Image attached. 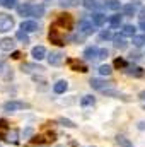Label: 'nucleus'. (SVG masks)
<instances>
[{
	"label": "nucleus",
	"mask_w": 145,
	"mask_h": 147,
	"mask_svg": "<svg viewBox=\"0 0 145 147\" xmlns=\"http://www.w3.org/2000/svg\"><path fill=\"white\" fill-rule=\"evenodd\" d=\"M132 43H133L135 46H142V45H145V34H135V36L132 38Z\"/></svg>",
	"instance_id": "27"
},
{
	"label": "nucleus",
	"mask_w": 145,
	"mask_h": 147,
	"mask_svg": "<svg viewBox=\"0 0 145 147\" xmlns=\"http://www.w3.org/2000/svg\"><path fill=\"white\" fill-rule=\"evenodd\" d=\"M67 89H68V82H67V80H58V82L53 86V91H55L56 94H63Z\"/></svg>",
	"instance_id": "17"
},
{
	"label": "nucleus",
	"mask_w": 145,
	"mask_h": 147,
	"mask_svg": "<svg viewBox=\"0 0 145 147\" xmlns=\"http://www.w3.org/2000/svg\"><path fill=\"white\" fill-rule=\"evenodd\" d=\"M113 41H114V48H118V50H125L126 48V41H125V36L123 34L113 36Z\"/></svg>",
	"instance_id": "18"
},
{
	"label": "nucleus",
	"mask_w": 145,
	"mask_h": 147,
	"mask_svg": "<svg viewBox=\"0 0 145 147\" xmlns=\"http://www.w3.org/2000/svg\"><path fill=\"white\" fill-rule=\"evenodd\" d=\"M140 28H142V29L145 31V21H142V22H140Z\"/></svg>",
	"instance_id": "42"
},
{
	"label": "nucleus",
	"mask_w": 145,
	"mask_h": 147,
	"mask_svg": "<svg viewBox=\"0 0 145 147\" xmlns=\"http://www.w3.org/2000/svg\"><path fill=\"white\" fill-rule=\"evenodd\" d=\"M7 132H9V123L5 120H0V139L7 140Z\"/></svg>",
	"instance_id": "25"
},
{
	"label": "nucleus",
	"mask_w": 145,
	"mask_h": 147,
	"mask_svg": "<svg viewBox=\"0 0 145 147\" xmlns=\"http://www.w3.org/2000/svg\"><path fill=\"white\" fill-rule=\"evenodd\" d=\"M126 74H128V75H133V77H142V75H144V69L130 65V67H126Z\"/></svg>",
	"instance_id": "20"
},
{
	"label": "nucleus",
	"mask_w": 145,
	"mask_h": 147,
	"mask_svg": "<svg viewBox=\"0 0 145 147\" xmlns=\"http://www.w3.org/2000/svg\"><path fill=\"white\" fill-rule=\"evenodd\" d=\"M140 19H142V21H145V7L142 9V12H140Z\"/></svg>",
	"instance_id": "39"
},
{
	"label": "nucleus",
	"mask_w": 145,
	"mask_h": 147,
	"mask_svg": "<svg viewBox=\"0 0 145 147\" xmlns=\"http://www.w3.org/2000/svg\"><path fill=\"white\" fill-rule=\"evenodd\" d=\"M138 96H140V99H145V91H142V92H140Z\"/></svg>",
	"instance_id": "41"
},
{
	"label": "nucleus",
	"mask_w": 145,
	"mask_h": 147,
	"mask_svg": "<svg viewBox=\"0 0 145 147\" xmlns=\"http://www.w3.org/2000/svg\"><path fill=\"white\" fill-rule=\"evenodd\" d=\"M101 92H104L106 96H111V98H123V99H126L119 91H114L113 87H108V89H104V91H101Z\"/></svg>",
	"instance_id": "22"
},
{
	"label": "nucleus",
	"mask_w": 145,
	"mask_h": 147,
	"mask_svg": "<svg viewBox=\"0 0 145 147\" xmlns=\"http://www.w3.org/2000/svg\"><path fill=\"white\" fill-rule=\"evenodd\" d=\"M114 67H118V69H126L128 65H126V62H125L123 58H116V60H114Z\"/></svg>",
	"instance_id": "34"
},
{
	"label": "nucleus",
	"mask_w": 145,
	"mask_h": 147,
	"mask_svg": "<svg viewBox=\"0 0 145 147\" xmlns=\"http://www.w3.org/2000/svg\"><path fill=\"white\" fill-rule=\"evenodd\" d=\"M99 39H101V41H108V39H113V34H111V31H108V29H106V31H103V33L99 34Z\"/></svg>",
	"instance_id": "33"
},
{
	"label": "nucleus",
	"mask_w": 145,
	"mask_h": 147,
	"mask_svg": "<svg viewBox=\"0 0 145 147\" xmlns=\"http://www.w3.org/2000/svg\"><path fill=\"white\" fill-rule=\"evenodd\" d=\"M51 26L56 28V29H60V31L62 29H72L73 28V17L70 14H60Z\"/></svg>",
	"instance_id": "1"
},
{
	"label": "nucleus",
	"mask_w": 145,
	"mask_h": 147,
	"mask_svg": "<svg viewBox=\"0 0 145 147\" xmlns=\"http://www.w3.org/2000/svg\"><path fill=\"white\" fill-rule=\"evenodd\" d=\"M15 39H19L21 43H29V36H28V33L26 31H22V29H19L17 33H15Z\"/></svg>",
	"instance_id": "26"
},
{
	"label": "nucleus",
	"mask_w": 145,
	"mask_h": 147,
	"mask_svg": "<svg viewBox=\"0 0 145 147\" xmlns=\"http://www.w3.org/2000/svg\"><path fill=\"white\" fill-rule=\"evenodd\" d=\"M97 57H99V48L97 46H87L84 50V58L85 60H94Z\"/></svg>",
	"instance_id": "9"
},
{
	"label": "nucleus",
	"mask_w": 145,
	"mask_h": 147,
	"mask_svg": "<svg viewBox=\"0 0 145 147\" xmlns=\"http://www.w3.org/2000/svg\"><path fill=\"white\" fill-rule=\"evenodd\" d=\"M12 58H15V60L21 58V53H19V51H14V53H12Z\"/></svg>",
	"instance_id": "38"
},
{
	"label": "nucleus",
	"mask_w": 145,
	"mask_h": 147,
	"mask_svg": "<svg viewBox=\"0 0 145 147\" xmlns=\"http://www.w3.org/2000/svg\"><path fill=\"white\" fill-rule=\"evenodd\" d=\"M104 7L111 9V10H119L123 5L119 3V0H104Z\"/></svg>",
	"instance_id": "21"
},
{
	"label": "nucleus",
	"mask_w": 145,
	"mask_h": 147,
	"mask_svg": "<svg viewBox=\"0 0 145 147\" xmlns=\"http://www.w3.org/2000/svg\"><path fill=\"white\" fill-rule=\"evenodd\" d=\"M14 28V19L9 14H0V33L10 31Z\"/></svg>",
	"instance_id": "5"
},
{
	"label": "nucleus",
	"mask_w": 145,
	"mask_h": 147,
	"mask_svg": "<svg viewBox=\"0 0 145 147\" xmlns=\"http://www.w3.org/2000/svg\"><path fill=\"white\" fill-rule=\"evenodd\" d=\"M138 128H140V130H144V128H145V123H144V121H142V123H138Z\"/></svg>",
	"instance_id": "40"
},
{
	"label": "nucleus",
	"mask_w": 145,
	"mask_h": 147,
	"mask_svg": "<svg viewBox=\"0 0 145 147\" xmlns=\"http://www.w3.org/2000/svg\"><path fill=\"white\" fill-rule=\"evenodd\" d=\"M82 5H84L85 9H89V10H92V9H97V7H99V3H97L96 0H82Z\"/></svg>",
	"instance_id": "28"
},
{
	"label": "nucleus",
	"mask_w": 145,
	"mask_h": 147,
	"mask_svg": "<svg viewBox=\"0 0 145 147\" xmlns=\"http://www.w3.org/2000/svg\"><path fill=\"white\" fill-rule=\"evenodd\" d=\"M14 46H15V43L12 38H2L0 39V48L3 51H10V50H14Z\"/></svg>",
	"instance_id": "13"
},
{
	"label": "nucleus",
	"mask_w": 145,
	"mask_h": 147,
	"mask_svg": "<svg viewBox=\"0 0 145 147\" xmlns=\"http://www.w3.org/2000/svg\"><path fill=\"white\" fill-rule=\"evenodd\" d=\"M58 121H60L62 125H65V127H68V128H75V127H77V125L73 123L72 120H67V118H60Z\"/></svg>",
	"instance_id": "32"
},
{
	"label": "nucleus",
	"mask_w": 145,
	"mask_h": 147,
	"mask_svg": "<svg viewBox=\"0 0 145 147\" xmlns=\"http://www.w3.org/2000/svg\"><path fill=\"white\" fill-rule=\"evenodd\" d=\"M94 31H96V26H94L92 21L82 19V21L79 22V34H82V36H91Z\"/></svg>",
	"instance_id": "2"
},
{
	"label": "nucleus",
	"mask_w": 145,
	"mask_h": 147,
	"mask_svg": "<svg viewBox=\"0 0 145 147\" xmlns=\"http://www.w3.org/2000/svg\"><path fill=\"white\" fill-rule=\"evenodd\" d=\"M2 5L5 9H14L17 5V0H2Z\"/></svg>",
	"instance_id": "31"
},
{
	"label": "nucleus",
	"mask_w": 145,
	"mask_h": 147,
	"mask_svg": "<svg viewBox=\"0 0 145 147\" xmlns=\"http://www.w3.org/2000/svg\"><path fill=\"white\" fill-rule=\"evenodd\" d=\"M62 58H63V53L62 51H51L48 55V63L53 65V67H56V65L62 63Z\"/></svg>",
	"instance_id": "7"
},
{
	"label": "nucleus",
	"mask_w": 145,
	"mask_h": 147,
	"mask_svg": "<svg viewBox=\"0 0 145 147\" xmlns=\"http://www.w3.org/2000/svg\"><path fill=\"white\" fill-rule=\"evenodd\" d=\"M22 70H24V72H31V70H43V69H39V67H36V65L24 63V65H22Z\"/></svg>",
	"instance_id": "35"
},
{
	"label": "nucleus",
	"mask_w": 145,
	"mask_h": 147,
	"mask_svg": "<svg viewBox=\"0 0 145 147\" xmlns=\"http://www.w3.org/2000/svg\"><path fill=\"white\" fill-rule=\"evenodd\" d=\"M99 74H101V75H109V74H111V67H109V65H101V67H99Z\"/></svg>",
	"instance_id": "36"
},
{
	"label": "nucleus",
	"mask_w": 145,
	"mask_h": 147,
	"mask_svg": "<svg viewBox=\"0 0 145 147\" xmlns=\"http://www.w3.org/2000/svg\"><path fill=\"white\" fill-rule=\"evenodd\" d=\"M68 65L72 67V70H75V72H87V67H85L82 62H79V60L70 58V60H68Z\"/></svg>",
	"instance_id": "14"
},
{
	"label": "nucleus",
	"mask_w": 145,
	"mask_h": 147,
	"mask_svg": "<svg viewBox=\"0 0 145 147\" xmlns=\"http://www.w3.org/2000/svg\"><path fill=\"white\" fill-rule=\"evenodd\" d=\"M116 144H118L119 147H133V146H132V142H130L128 139H125V137H121V135H119V137H116Z\"/></svg>",
	"instance_id": "29"
},
{
	"label": "nucleus",
	"mask_w": 145,
	"mask_h": 147,
	"mask_svg": "<svg viewBox=\"0 0 145 147\" xmlns=\"http://www.w3.org/2000/svg\"><path fill=\"white\" fill-rule=\"evenodd\" d=\"M108 55H109L108 50H106V48H101V50H99V57H97V58H106Z\"/></svg>",
	"instance_id": "37"
},
{
	"label": "nucleus",
	"mask_w": 145,
	"mask_h": 147,
	"mask_svg": "<svg viewBox=\"0 0 145 147\" xmlns=\"http://www.w3.org/2000/svg\"><path fill=\"white\" fill-rule=\"evenodd\" d=\"M94 103H96L94 96H84V98L80 99V106H84V108H87V106H94Z\"/></svg>",
	"instance_id": "24"
},
{
	"label": "nucleus",
	"mask_w": 145,
	"mask_h": 147,
	"mask_svg": "<svg viewBox=\"0 0 145 147\" xmlns=\"http://www.w3.org/2000/svg\"><path fill=\"white\" fill-rule=\"evenodd\" d=\"M26 108H29V105L24 103V101H7V103L3 105V111H7V113H10V111L26 110Z\"/></svg>",
	"instance_id": "4"
},
{
	"label": "nucleus",
	"mask_w": 145,
	"mask_h": 147,
	"mask_svg": "<svg viewBox=\"0 0 145 147\" xmlns=\"http://www.w3.org/2000/svg\"><path fill=\"white\" fill-rule=\"evenodd\" d=\"M135 12H137V3H126L121 7V16L132 17V16H135Z\"/></svg>",
	"instance_id": "12"
},
{
	"label": "nucleus",
	"mask_w": 145,
	"mask_h": 147,
	"mask_svg": "<svg viewBox=\"0 0 145 147\" xmlns=\"http://www.w3.org/2000/svg\"><path fill=\"white\" fill-rule=\"evenodd\" d=\"M44 10H46V9H44V5H43V3H36V5H33V9H31V16L39 19V17H43V16H44Z\"/></svg>",
	"instance_id": "16"
},
{
	"label": "nucleus",
	"mask_w": 145,
	"mask_h": 147,
	"mask_svg": "<svg viewBox=\"0 0 145 147\" xmlns=\"http://www.w3.org/2000/svg\"><path fill=\"white\" fill-rule=\"evenodd\" d=\"M0 5H2V0H0Z\"/></svg>",
	"instance_id": "43"
},
{
	"label": "nucleus",
	"mask_w": 145,
	"mask_h": 147,
	"mask_svg": "<svg viewBox=\"0 0 145 147\" xmlns=\"http://www.w3.org/2000/svg\"><path fill=\"white\" fill-rule=\"evenodd\" d=\"M91 87L92 89H97V91H104V89L111 87V82H106L103 79H92L91 80Z\"/></svg>",
	"instance_id": "8"
},
{
	"label": "nucleus",
	"mask_w": 145,
	"mask_h": 147,
	"mask_svg": "<svg viewBox=\"0 0 145 147\" xmlns=\"http://www.w3.org/2000/svg\"><path fill=\"white\" fill-rule=\"evenodd\" d=\"M31 55H33V58L34 60H43L44 57H46V50H44V46H34L33 50H31Z\"/></svg>",
	"instance_id": "11"
},
{
	"label": "nucleus",
	"mask_w": 145,
	"mask_h": 147,
	"mask_svg": "<svg viewBox=\"0 0 145 147\" xmlns=\"http://www.w3.org/2000/svg\"><path fill=\"white\" fill-rule=\"evenodd\" d=\"M91 19H92V22H94L96 28H101V26H104V22H106V16H104L103 12H94V14L91 16Z\"/></svg>",
	"instance_id": "10"
},
{
	"label": "nucleus",
	"mask_w": 145,
	"mask_h": 147,
	"mask_svg": "<svg viewBox=\"0 0 145 147\" xmlns=\"http://www.w3.org/2000/svg\"><path fill=\"white\" fill-rule=\"evenodd\" d=\"M50 41L53 43V45H58V46H63L65 45V38H63V33L60 31V29H56V28H53V26H50Z\"/></svg>",
	"instance_id": "3"
},
{
	"label": "nucleus",
	"mask_w": 145,
	"mask_h": 147,
	"mask_svg": "<svg viewBox=\"0 0 145 147\" xmlns=\"http://www.w3.org/2000/svg\"><path fill=\"white\" fill-rule=\"evenodd\" d=\"M121 34H123V36H135V34H137V28H135V26H132V24H125V26H123V29H121Z\"/></svg>",
	"instance_id": "19"
},
{
	"label": "nucleus",
	"mask_w": 145,
	"mask_h": 147,
	"mask_svg": "<svg viewBox=\"0 0 145 147\" xmlns=\"http://www.w3.org/2000/svg\"><path fill=\"white\" fill-rule=\"evenodd\" d=\"M21 29L26 31V33H36L39 29V24L36 21H22L21 22Z\"/></svg>",
	"instance_id": "6"
},
{
	"label": "nucleus",
	"mask_w": 145,
	"mask_h": 147,
	"mask_svg": "<svg viewBox=\"0 0 145 147\" xmlns=\"http://www.w3.org/2000/svg\"><path fill=\"white\" fill-rule=\"evenodd\" d=\"M121 17H123V16H119V14L111 16V17H109V24H111V28H119V26H121Z\"/></svg>",
	"instance_id": "23"
},
{
	"label": "nucleus",
	"mask_w": 145,
	"mask_h": 147,
	"mask_svg": "<svg viewBox=\"0 0 145 147\" xmlns=\"http://www.w3.org/2000/svg\"><path fill=\"white\" fill-rule=\"evenodd\" d=\"M31 9H33V3H28V2H26V3H21V5L17 7V14L22 16V17H24V16H31Z\"/></svg>",
	"instance_id": "15"
},
{
	"label": "nucleus",
	"mask_w": 145,
	"mask_h": 147,
	"mask_svg": "<svg viewBox=\"0 0 145 147\" xmlns=\"http://www.w3.org/2000/svg\"><path fill=\"white\" fill-rule=\"evenodd\" d=\"M82 0H60V5L62 7H75V5H79Z\"/></svg>",
	"instance_id": "30"
}]
</instances>
